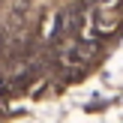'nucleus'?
Wrapping results in <instances>:
<instances>
[{"label":"nucleus","mask_w":123,"mask_h":123,"mask_svg":"<svg viewBox=\"0 0 123 123\" xmlns=\"http://www.w3.org/2000/svg\"><path fill=\"white\" fill-rule=\"evenodd\" d=\"M120 21H123V15L114 12V6H108V9H96V15H93V36H96V39L111 36L114 30L120 27Z\"/></svg>","instance_id":"obj_1"}]
</instances>
